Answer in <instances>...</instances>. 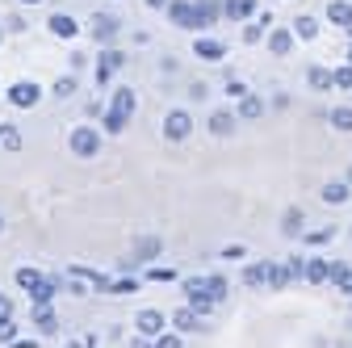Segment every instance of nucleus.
<instances>
[{"instance_id":"nucleus-1","label":"nucleus","mask_w":352,"mask_h":348,"mask_svg":"<svg viewBox=\"0 0 352 348\" xmlns=\"http://www.w3.org/2000/svg\"><path fill=\"white\" fill-rule=\"evenodd\" d=\"M130 113H135V93L122 89L109 97V105H105V113H101V126H105V135H122V130L130 126Z\"/></svg>"},{"instance_id":"nucleus-2","label":"nucleus","mask_w":352,"mask_h":348,"mask_svg":"<svg viewBox=\"0 0 352 348\" xmlns=\"http://www.w3.org/2000/svg\"><path fill=\"white\" fill-rule=\"evenodd\" d=\"M168 21H172V25H181V30H189V34H197V30L210 25L197 0H168Z\"/></svg>"},{"instance_id":"nucleus-3","label":"nucleus","mask_w":352,"mask_h":348,"mask_svg":"<svg viewBox=\"0 0 352 348\" xmlns=\"http://www.w3.org/2000/svg\"><path fill=\"white\" fill-rule=\"evenodd\" d=\"M67 147H72V155H80V160H93V155L101 151V130H93V126H76L72 135H67Z\"/></svg>"},{"instance_id":"nucleus-4","label":"nucleus","mask_w":352,"mask_h":348,"mask_svg":"<svg viewBox=\"0 0 352 348\" xmlns=\"http://www.w3.org/2000/svg\"><path fill=\"white\" fill-rule=\"evenodd\" d=\"M189 135H193V118L185 109H168L164 113V139L168 143H185Z\"/></svg>"},{"instance_id":"nucleus-5","label":"nucleus","mask_w":352,"mask_h":348,"mask_svg":"<svg viewBox=\"0 0 352 348\" xmlns=\"http://www.w3.org/2000/svg\"><path fill=\"white\" fill-rule=\"evenodd\" d=\"M185 298H189V307H193V311H201V315L218 307V298L210 294L206 277H189V281H185Z\"/></svg>"},{"instance_id":"nucleus-6","label":"nucleus","mask_w":352,"mask_h":348,"mask_svg":"<svg viewBox=\"0 0 352 348\" xmlns=\"http://www.w3.org/2000/svg\"><path fill=\"white\" fill-rule=\"evenodd\" d=\"M38 101H42V84H34V80H17L9 89V105L13 109H34Z\"/></svg>"},{"instance_id":"nucleus-7","label":"nucleus","mask_w":352,"mask_h":348,"mask_svg":"<svg viewBox=\"0 0 352 348\" xmlns=\"http://www.w3.org/2000/svg\"><path fill=\"white\" fill-rule=\"evenodd\" d=\"M122 34V21L118 13H93V38L101 42V47H113V38Z\"/></svg>"},{"instance_id":"nucleus-8","label":"nucleus","mask_w":352,"mask_h":348,"mask_svg":"<svg viewBox=\"0 0 352 348\" xmlns=\"http://www.w3.org/2000/svg\"><path fill=\"white\" fill-rule=\"evenodd\" d=\"M126 63V55L118 51V47H101V59H97V84H109L113 80V72Z\"/></svg>"},{"instance_id":"nucleus-9","label":"nucleus","mask_w":352,"mask_h":348,"mask_svg":"<svg viewBox=\"0 0 352 348\" xmlns=\"http://www.w3.org/2000/svg\"><path fill=\"white\" fill-rule=\"evenodd\" d=\"M235 122H239V113H235V109H214V113H210V135L231 139V135H235Z\"/></svg>"},{"instance_id":"nucleus-10","label":"nucleus","mask_w":352,"mask_h":348,"mask_svg":"<svg viewBox=\"0 0 352 348\" xmlns=\"http://www.w3.org/2000/svg\"><path fill=\"white\" fill-rule=\"evenodd\" d=\"M47 30H51L55 38H63V42H72V38L80 34V21H76L72 13H51V21H47Z\"/></svg>"},{"instance_id":"nucleus-11","label":"nucleus","mask_w":352,"mask_h":348,"mask_svg":"<svg viewBox=\"0 0 352 348\" xmlns=\"http://www.w3.org/2000/svg\"><path fill=\"white\" fill-rule=\"evenodd\" d=\"M273 281V260H256V265H248L243 269V285H269Z\"/></svg>"},{"instance_id":"nucleus-12","label":"nucleus","mask_w":352,"mask_h":348,"mask_svg":"<svg viewBox=\"0 0 352 348\" xmlns=\"http://www.w3.org/2000/svg\"><path fill=\"white\" fill-rule=\"evenodd\" d=\"M160 248H164V243H160L155 235H143V239L135 243V252H130L126 265H143V260H155V256H160Z\"/></svg>"},{"instance_id":"nucleus-13","label":"nucleus","mask_w":352,"mask_h":348,"mask_svg":"<svg viewBox=\"0 0 352 348\" xmlns=\"http://www.w3.org/2000/svg\"><path fill=\"white\" fill-rule=\"evenodd\" d=\"M193 55H197V59H206V63H218V59L227 55V47H223L218 38H197V42H193Z\"/></svg>"},{"instance_id":"nucleus-14","label":"nucleus","mask_w":352,"mask_h":348,"mask_svg":"<svg viewBox=\"0 0 352 348\" xmlns=\"http://www.w3.org/2000/svg\"><path fill=\"white\" fill-rule=\"evenodd\" d=\"M223 9H227L231 21H252V17H260L256 0H223Z\"/></svg>"},{"instance_id":"nucleus-15","label":"nucleus","mask_w":352,"mask_h":348,"mask_svg":"<svg viewBox=\"0 0 352 348\" xmlns=\"http://www.w3.org/2000/svg\"><path fill=\"white\" fill-rule=\"evenodd\" d=\"M273 25V17L269 13H260V17H252V21H243V42H248V47H252V42H264V30H269Z\"/></svg>"},{"instance_id":"nucleus-16","label":"nucleus","mask_w":352,"mask_h":348,"mask_svg":"<svg viewBox=\"0 0 352 348\" xmlns=\"http://www.w3.org/2000/svg\"><path fill=\"white\" fill-rule=\"evenodd\" d=\"M294 38H298V34H294V25H289V30H273L264 42H269L273 55H289V51H294Z\"/></svg>"},{"instance_id":"nucleus-17","label":"nucleus","mask_w":352,"mask_h":348,"mask_svg":"<svg viewBox=\"0 0 352 348\" xmlns=\"http://www.w3.org/2000/svg\"><path fill=\"white\" fill-rule=\"evenodd\" d=\"M34 327H38V331H55V327H59L51 302H34Z\"/></svg>"},{"instance_id":"nucleus-18","label":"nucleus","mask_w":352,"mask_h":348,"mask_svg":"<svg viewBox=\"0 0 352 348\" xmlns=\"http://www.w3.org/2000/svg\"><path fill=\"white\" fill-rule=\"evenodd\" d=\"M306 84L311 89H319V93H327V89H336V72H327V67H306Z\"/></svg>"},{"instance_id":"nucleus-19","label":"nucleus","mask_w":352,"mask_h":348,"mask_svg":"<svg viewBox=\"0 0 352 348\" xmlns=\"http://www.w3.org/2000/svg\"><path fill=\"white\" fill-rule=\"evenodd\" d=\"M348 193H352V181H331V185H323V202L327 206H340V202H348Z\"/></svg>"},{"instance_id":"nucleus-20","label":"nucleus","mask_w":352,"mask_h":348,"mask_svg":"<svg viewBox=\"0 0 352 348\" xmlns=\"http://www.w3.org/2000/svg\"><path fill=\"white\" fill-rule=\"evenodd\" d=\"M327 21L331 25H352V5H348V0H331V5H327Z\"/></svg>"},{"instance_id":"nucleus-21","label":"nucleus","mask_w":352,"mask_h":348,"mask_svg":"<svg viewBox=\"0 0 352 348\" xmlns=\"http://www.w3.org/2000/svg\"><path fill=\"white\" fill-rule=\"evenodd\" d=\"M235 113H239V118H248V122H256V118L264 113V101H260L256 93H243V97H239V109H235Z\"/></svg>"},{"instance_id":"nucleus-22","label":"nucleus","mask_w":352,"mask_h":348,"mask_svg":"<svg viewBox=\"0 0 352 348\" xmlns=\"http://www.w3.org/2000/svg\"><path fill=\"white\" fill-rule=\"evenodd\" d=\"M135 323H139L143 336H160V331H164V315H160V311H139Z\"/></svg>"},{"instance_id":"nucleus-23","label":"nucleus","mask_w":352,"mask_h":348,"mask_svg":"<svg viewBox=\"0 0 352 348\" xmlns=\"http://www.w3.org/2000/svg\"><path fill=\"white\" fill-rule=\"evenodd\" d=\"M294 34H298V38H306V42H311V38H319V17H311V13L294 17Z\"/></svg>"},{"instance_id":"nucleus-24","label":"nucleus","mask_w":352,"mask_h":348,"mask_svg":"<svg viewBox=\"0 0 352 348\" xmlns=\"http://www.w3.org/2000/svg\"><path fill=\"white\" fill-rule=\"evenodd\" d=\"M306 281H315V285L319 281H331V265H327V260H319V256L306 260Z\"/></svg>"},{"instance_id":"nucleus-25","label":"nucleus","mask_w":352,"mask_h":348,"mask_svg":"<svg viewBox=\"0 0 352 348\" xmlns=\"http://www.w3.org/2000/svg\"><path fill=\"white\" fill-rule=\"evenodd\" d=\"M42 277H47V273H38V269H30V265H21V269H17V285H21L25 294H34V290L42 285Z\"/></svg>"},{"instance_id":"nucleus-26","label":"nucleus","mask_w":352,"mask_h":348,"mask_svg":"<svg viewBox=\"0 0 352 348\" xmlns=\"http://www.w3.org/2000/svg\"><path fill=\"white\" fill-rule=\"evenodd\" d=\"M302 223H306V214H302L298 206H289L285 219H281V231H285V235H302Z\"/></svg>"},{"instance_id":"nucleus-27","label":"nucleus","mask_w":352,"mask_h":348,"mask_svg":"<svg viewBox=\"0 0 352 348\" xmlns=\"http://www.w3.org/2000/svg\"><path fill=\"white\" fill-rule=\"evenodd\" d=\"M201 311H193V307H181L176 311V331H197L201 327V319H197Z\"/></svg>"},{"instance_id":"nucleus-28","label":"nucleus","mask_w":352,"mask_h":348,"mask_svg":"<svg viewBox=\"0 0 352 348\" xmlns=\"http://www.w3.org/2000/svg\"><path fill=\"white\" fill-rule=\"evenodd\" d=\"M327 122H331L336 130H344V135H348V130H352V105H336V109L327 113Z\"/></svg>"},{"instance_id":"nucleus-29","label":"nucleus","mask_w":352,"mask_h":348,"mask_svg":"<svg viewBox=\"0 0 352 348\" xmlns=\"http://www.w3.org/2000/svg\"><path fill=\"white\" fill-rule=\"evenodd\" d=\"M0 147H9V151H17V147H21V135H17L13 126H0Z\"/></svg>"},{"instance_id":"nucleus-30","label":"nucleus","mask_w":352,"mask_h":348,"mask_svg":"<svg viewBox=\"0 0 352 348\" xmlns=\"http://www.w3.org/2000/svg\"><path fill=\"white\" fill-rule=\"evenodd\" d=\"M331 235H336V231H331V227H319V231H306V235H302V239H306V243H311V248H323V243H327V239H331Z\"/></svg>"},{"instance_id":"nucleus-31","label":"nucleus","mask_w":352,"mask_h":348,"mask_svg":"<svg viewBox=\"0 0 352 348\" xmlns=\"http://www.w3.org/2000/svg\"><path fill=\"white\" fill-rule=\"evenodd\" d=\"M51 93H55V97H72V93H76V76H59Z\"/></svg>"},{"instance_id":"nucleus-32","label":"nucleus","mask_w":352,"mask_h":348,"mask_svg":"<svg viewBox=\"0 0 352 348\" xmlns=\"http://www.w3.org/2000/svg\"><path fill=\"white\" fill-rule=\"evenodd\" d=\"M336 89L352 93V63H348V67H336Z\"/></svg>"},{"instance_id":"nucleus-33","label":"nucleus","mask_w":352,"mask_h":348,"mask_svg":"<svg viewBox=\"0 0 352 348\" xmlns=\"http://www.w3.org/2000/svg\"><path fill=\"white\" fill-rule=\"evenodd\" d=\"M206 285H210V294H214L218 302L227 298V277H206Z\"/></svg>"},{"instance_id":"nucleus-34","label":"nucleus","mask_w":352,"mask_h":348,"mask_svg":"<svg viewBox=\"0 0 352 348\" xmlns=\"http://www.w3.org/2000/svg\"><path fill=\"white\" fill-rule=\"evenodd\" d=\"M0 340H9V344L17 340V319H13V315H9V319H0Z\"/></svg>"},{"instance_id":"nucleus-35","label":"nucleus","mask_w":352,"mask_h":348,"mask_svg":"<svg viewBox=\"0 0 352 348\" xmlns=\"http://www.w3.org/2000/svg\"><path fill=\"white\" fill-rule=\"evenodd\" d=\"M155 348H181V336L176 331L172 336H155Z\"/></svg>"},{"instance_id":"nucleus-36","label":"nucleus","mask_w":352,"mask_h":348,"mask_svg":"<svg viewBox=\"0 0 352 348\" xmlns=\"http://www.w3.org/2000/svg\"><path fill=\"white\" fill-rule=\"evenodd\" d=\"M147 277H151V281H176V273H172V269H151Z\"/></svg>"},{"instance_id":"nucleus-37","label":"nucleus","mask_w":352,"mask_h":348,"mask_svg":"<svg viewBox=\"0 0 352 348\" xmlns=\"http://www.w3.org/2000/svg\"><path fill=\"white\" fill-rule=\"evenodd\" d=\"M227 93H231V97H243L248 89H243V84H239V80H227Z\"/></svg>"},{"instance_id":"nucleus-38","label":"nucleus","mask_w":352,"mask_h":348,"mask_svg":"<svg viewBox=\"0 0 352 348\" xmlns=\"http://www.w3.org/2000/svg\"><path fill=\"white\" fill-rule=\"evenodd\" d=\"M9 315H13V302H9L5 294H0V319H9Z\"/></svg>"},{"instance_id":"nucleus-39","label":"nucleus","mask_w":352,"mask_h":348,"mask_svg":"<svg viewBox=\"0 0 352 348\" xmlns=\"http://www.w3.org/2000/svg\"><path fill=\"white\" fill-rule=\"evenodd\" d=\"M9 30H13V34H21V30H25V17H17V13H13V17H9Z\"/></svg>"},{"instance_id":"nucleus-40","label":"nucleus","mask_w":352,"mask_h":348,"mask_svg":"<svg viewBox=\"0 0 352 348\" xmlns=\"http://www.w3.org/2000/svg\"><path fill=\"white\" fill-rule=\"evenodd\" d=\"M223 256H227V260H239V256H243V248H239V243H231V248H223Z\"/></svg>"},{"instance_id":"nucleus-41","label":"nucleus","mask_w":352,"mask_h":348,"mask_svg":"<svg viewBox=\"0 0 352 348\" xmlns=\"http://www.w3.org/2000/svg\"><path fill=\"white\" fill-rule=\"evenodd\" d=\"M9 348H38V340H13Z\"/></svg>"},{"instance_id":"nucleus-42","label":"nucleus","mask_w":352,"mask_h":348,"mask_svg":"<svg viewBox=\"0 0 352 348\" xmlns=\"http://www.w3.org/2000/svg\"><path fill=\"white\" fill-rule=\"evenodd\" d=\"M143 5H151V9H168V0H143Z\"/></svg>"},{"instance_id":"nucleus-43","label":"nucleus","mask_w":352,"mask_h":348,"mask_svg":"<svg viewBox=\"0 0 352 348\" xmlns=\"http://www.w3.org/2000/svg\"><path fill=\"white\" fill-rule=\"evenodd\" d=\"M348 63H352V42H348Z\"/></svg>"},{"instance_id":"nucleus-44","label":"nucleus","mask_w":352,"mask_h":348,"mask_svg":"<svg viewBox=\"0 0 352 348\" xmlns=\"http://www.w3.org/2000/svg\"><path fill=\"white\" fill-rule=\"evenodd\" d=\"M21 5H38V0H21Z\"/></svg>"},{"instance_id":"nucleus-45","label":"nucleus","mask_w":352,"mask_h":348,"mask_svg":"<svg viewBox=\"0 0 352 348\" xmlns=\"http://www.w3.org/2000/svg\"><path fill=\"white\" fill-rule=\"evenodd\" d=\"M0 38H5V25H0Z\"/></svg>"},{"instance_id":"nucleus-46","label":"nucleus","mask_w":352,"mask_h":348,"mask_svg":"<svg viewBox=\"0 0 352 348\" xmlns=\"http://www.w3.org/2000/svg\"><path fill=\"white\" fill-rule=\"evenodd\" d=\"M0 231H5V219H0Z\"/></svg>"},{"instance_id":"nucleus-47","label":"nucleus","mask_w":352,"mask_h":348,"mask_svg":"<svg viewBox=\"0 0 352 348\" xmlns=\"http://www.w3.org/2000/svg\"><path fill=\"white\" fill-rule=\"evenodd\" d=\"M348 181H352V172H348Z\"/></svg>"}]
</instances>
